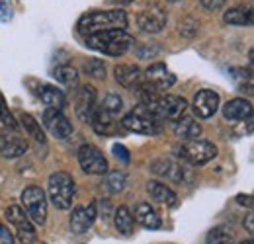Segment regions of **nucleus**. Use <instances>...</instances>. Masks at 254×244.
Wrapping results in <instances>:
<instances>
[{
  "instance_id": "1",
  "label": "nucleus",
  "mask_w": 254,
  "mask_h": 244,
  "mask_svg": "<svg viewBox=\"0 0 254 244\" xmlns=\"http://www.w3.org/2000/svg\"><path fill=\"white\" fill-rule=\"evenodd\" d=\"M76 28L82 35H92L98 31L108 30H126L127 14L124 10H94L84 14L78 20Z\"/></svg>"
},
{
  "instance_id": "2",
  "label": "nucleus",
  "mask_w": 254,
  "mask_h": 244,
  "mask_svg": "<svg viewBox=\"0 0 254 244\" xmlns=\"http://www.w3.org/2000/svg\"><path fill=\"white\" fill-rule=\"evenodd\" d=\"M135 39L126 30H108L98 31L92 35H86V45L98 53L110 55V57H120L131 49Z\"/></svg>"
},
{
  "instance_id": "3",
  "label": "nucleus",
  "mask_w": 254,
  "mask_h": 244,
  "mask_svg": "<svg viewBox=\"0 0 254 244\" xmlns=\"http://www.w3.org/2000/svg\"><path fill=\"white\" fill-rule=\"evenodd\" d=\"M143 106L151 110V114L157 120H172V122L180 120L188 110V102L182 96H174V94H155Z\"/></svg>"
},
{
  "instance_id": "4",
  "label": "nucleus",
  "mask_w": 254,
  "mask_h": 244,
  "mask_svg": "<svg viewBox=\"0 0 254 244\" xmlns=\"http://www.w3.org/2000/svg\"><path fill=\"white\" fill-rule=\"evenodd\" d=\"M47 191H49V199L57 209H70L74 193H76V183L72 180V176L68 172H53L49 176L47 183Z\"/></svg>"
},
{
  "instance_id": "5",
  "label": "nucleus",
  "mask_w": 254,
  "mask_h": 244,
  "mask_svg": "<svg viewBox=\"0 0 254 244\" xmlns=\"http://www.w3.org/2000/svg\"><path fill=\"white\" fill-rule=\"evenodd\" d=\"M122 127L139 135H157L160 131V120H157L151 114V110H147L143 104H139L137 108L126 114V118L122 120Z\"/></svg>"
},
{
  "instance_id": "6",
  "label": "nucleus",
  "mask_w": 254,
  "mask_h": 244,
  "mask_svg": "<svg viewBox=\"0 0 254 244\" xmlns=\"http://www.w3.org/2000/svg\"><path fill=\"white\" fill-rule=\"evenodd\" d=\"M178 156L193 166H199V164H205L217 156V147L209 141L193 139V141H186L178 147Z\"/></svg>"
},
{
  "instance_id": "7",
  "label": "nucleus",
  "mask_w": 254,
  "mask_h": 244,
  "mask_svg": "<svg viewBox=\"0 0 254 244\" xmlns=\"http://www.w3.org/2000/svg\"><path fill=\"white\" fill-rule=\"evenodd\" d=\"M22 205H24L26 215L37 225H43L47 221V197L41 187L28 185L22 191Z\"/></svg>"
},
{
  "instance_id": "8",
  "label": "nucleus",
  "mask_w": 254,
  "mask_h": 244,
  "mask_svg": "<svg viewBox=\"0 0 254 244\" xmlns=\"http://www.w3.org/2000/svg\"><path fill=\"white\" fill-rule=\"evenodd\" d=\"M78 162L86 174L102 176L108 172V160H106L104 153L94 145H82L78 149Z\"/></svg>"
},
{
  "instance_id": "9",
  "label": "nucleus",
  "mask_w": 254,
  "mask_h": 244,
  "mask_svg": "<svg viewBox=\"0 0 254 244\" xmlns=\"http://www.w3.org/2000/svg\"><path fill=\"white\" fill-rule=\"evenodd\" d=\"M166 22H168L166 10L159 4H153V6H149L137 14V26L145 33H159L164 30Z\"/></svg>"
},
{
  "instance_id": "10",
  "label": "nucleus",
  "mask_w": 254,
  "mask_h": 244,
  "mask_svg": "<svg viewBox=\"0 0 254 244\" xmlns=\"http://www.w3.org/2000/svg\"><path fill=\"white\" fill-rule=\"evenodd\" d=\"M6 219L10 221V225L16 229L18 239L22 241V244H28L35 241V229H33L30 217L26 215V211L20 205H10L6 209Z\"/></svg>"
},
{
  "instance_id": "11",
  "label": "nucleus",
  "mask_w": 254,
  "mask_h": 244,
  "mask_svg": "<svg viewBox=\"0 0 254 244\" xmlns=\"http://www.w3.org/2000/svg\"><path fill=\"white\" fill-rule=\"evenodd\" d=\"M43 125L49 131V135H53L55 139H68L72 135V123L66 120L61 110H51L47 108L43 114Z\"/></svg>"
},
{
  "instance_id": "12",
  "label": "nucleus",
  "mask_w": 254,
  "mask_h": 244,
  "mask_svg": "<svg viewBox=\"0 0 254 244\" xmlns=\"http://www.w3.org/2000/svg\"><path fill=\"white\" fill-rule=\"evenodd\" d=\"M143 82L149 84V86H153L157 92H162V90H166V88H170V86L176 82V76L166 68L164 62H155V64H151V66L145 70Z\"/></svg>"
},
{
  "instance_id": "13",
  "label": "nucleus",
  "mask_w": 254,
  "mask_h": 244,
  "mask_svg": "<svg viewBox=\"0 0 254 244\" xmlns=\"http://www.w3.org/2000/svg\"><path fill=\"white\" fill-rule=\"evenodd\" d=\"M193 110L201 120L213 118L219 110V94L213 90H199L193 96Z\"/></svg>"
},
{
  "instance_id": "14",
  "label": "nucleus",
  "mask_w": 254,
  "mask_h": 244,
  "mask_svg": "<svg viewBox=\"0 0 254 244\" xmlns=\"http://www.w3.org/2000/svg\"><path fill=\"white\" fill-rule=\"evenodd\" d=\"M74 112L82 122H90L96 112V90L92 86H80L74 98Z\"/></svg>"
},
{
  "instance_id": "15",
  "label": "nucleus",
  "mask_w": 254,
  "mask_h": 244,
  "mask_svg": "<svg viewBox=\"0 0 254 244\" xmlns=\"http://www.w3.org/2000/svg\"><path fill=\"white\" fill-rule=\"evenodd\" d=\"M96 203H90V205H80L76 207L72 215H70V231L74 235H84L88 233V229L94 225L96 219Z\"/></svg>"
},
{
  "instance_id": "16",
  "label": "nucleus",
  "mask_w": 254,
  "mask_h": 244,
  "mask_svg": "<svg viewBox=\"0 0 254 244\" xmlns=\"http://www.w3.org/2000/svg\"><path fill=\"white\" fill-rule=\"evenodd\" d=\"M90 125H92V129H94L96 133L102 135V137H114V135L120 133V129H124L122 123L116 120L114 114H108L102 108L94 112V116L90 120Z\"/></svg>"
},
{
  "instance_id": "17",
  "label": "nucleus",
  "mask_w": 254,
  "mask_h": 244,
  "mask_svg": "<svg viewBox=\"0 0 254 244\" xmlns=\"http://www.w3.org/2000/svg\"><path fill=\"white\" fill-rule=\"evenodd\" d=\"M28 151V141L22 139L16 131H12V135L2 133L0 135V154L6 158H18Z\"/></svg>"
},
{
  "instance_id": "18",
  "label": "nucleus",
  "mask_w": 254,
  "mask_h": 244,
  "mask_svg": "<svg viewBox=\"0 0 254 244\" xmlns=\"http://www.w3.org/2000/svg\"><path fill=\"white\" fill-rule=\"evenodd\" d=\"M114 72H116V80L127 90H137L143 84V72L135 64H118Z\"/></svg>"
},
{
  "instance_id": "19",
  "label": "nucleus",
  "mask_w": 254,
  "mask_h": 244,
  "mask_svg": "<svg viewBox=\"0 0 254 244\" xmlns=\"http://www.w3.org/2000/svg\"><path fill=\"white\" fill-rule=\"evenodd\" d=\"M253 116V106L245 98H235L223 106V118L229 122H243Z\"/></svg>"
},
{
  "instance_id": "20",
  "label": "nucleus",
  "mask_w": 254,
  "mask_h": 244,
  "mask_svg": "<svg viewBox=\"0 0 254 244\" xmlns=\"http://www.w3.org/2000/svg\"><path fill=\"white\" fill-rule=\"evenodd\" d=\"M151 170H153L155 174L162 176V178H166V180L176 182V183H182L184 182V176H186V172H184V168H182L180 164H176V162H172V160H164V158L155 160L153 166H151Z\"/></svg>"
},
{
  "instance_id": "21",
  "label": "nucleus",
  "mask_w": 254,
  "mask_h": 244,
  "mask_svg": "<svg viewBox=\"0 0 254 244\" xmlns=\"http://www.w3.org/2000/svg\"><path fill=\"white\" fill-rule=\"evenodd\" d=\"M37 96L51 110H63L64 104H66V98H64L63 92L55 88V86H51V84H41L39 90H37Z\"/></svg>"
},
{
  "instance_id": "22",
  "label": "nucleus",
  "mask_w": 254,
  "mask_h": 244,
  "mask_svg": "<svg viewBox=\"0 0 254 244\" xmlns=\"http://www.w3.org/2000/svg\"><path fill=\"white\" fill-rule=\"evenodd\" d=\"M147 191L151 193V197L155 199V201H159L162 205H168V207H172V205H176L178 203V197H176V193L166 185V183L162 182H149L147 183Z\"/></svg>"
},
{
  "instance_id": "23",
  "label": "nucleus",
  "mask_w": 254,
  "mask_h": 244,
  "mask_svg": "<svg viewBox=\"0 0 254 244\" xmlns=\"http://www.w3.org/2000/svg\"><path fill=\"white\" fill-rule=\"evenodd\" d=\"M174 133L184 141H193L201 135V125L193 118H180L174 122Z\"/></svg>"
},
{
  "instance_id": "24",
  "label": "nucleus",
  "mask_w": 254,
  "mask_h": 244,
  "mask_svg": "<svg viewBox=\"0 0 254 244\" xmlns=\"http://www.w3.org/2000/svg\"><path fill=\"white\" fill-rule=\"evenodd\" d=\"M223 22L229 26H251L253 24V10L249 6H235L223 14Z\"/></svg>"
},
{
  "instance_id": "25",
  "label": "nucleus",
  "mask_w": 254,
  "mask_h": 244,
  "mask_svg": "<svg viewBox=\"0 0 254 244\" xmlns=\"http://www.w3.org/2000/svg\"><path fill=\"white\" fill-rule=\"evenodd\" d=\"M135 219H137L145 229H151V231L160 229L159 213H157L149 203H141V205H137V209H135Z\"/></svg>"
},
{
  "instance_id": "26",
  "label": "nucleus",
  "mask_w": 254,
  "mask_h": 244,
  "mask_svg": "<svg viewBox=\"0 0 254 244\" xmlns=\"http://www.w3.org/2000/svg\"><path fill=\"white\" fill-rule=\"evenodd\" d=\"M114 223H116V229H118V233H120V235H124V237L133 235L135 219H133V215L129 213V209H127V207H120V209H116Z\"/></svg>"
},
{
  "instance_id": "27",
  "label": "nucleus",
  "mask_w": 254,
  "mask_h": 244,
  "mask_svg": "<svg viewBox=\"0 0 254 244\" xmlns=\"http://www.w3.org/2000/svg\"><path fill=\"white\" fill-rule=\"evenodd\" d=\"M22 120V127L26 129V135H32L37 143H45V133L41 129V125L33 120L30 114H20Z\"/></svg>"
},
{
  "instance_id": "28",
  "label": "nucleus",
  "mask_w": 254,
  "mask_h": 244,
  "mask_svg": "<svg viewBox=\"0 0 254 244\" xmlns=\"http://www.w3.org/2000/svg\"><path fill=\"white\" fill-rule=\"evenodd\" d=\"M205 244H235V237L231 231H227L223 227H215L207 233Z\"/></svg>"
},
{
  "instance_id": "29",
  "label": "nucleus",
  "mask_w": 254,
  "mask_h": 244,
  "mask_svg": "<svg viewBox=\"0 0 254 244\" xmlns=\"http://www.w3.org/2000/svg\"><path fill=\"white\" fill-rule=\"evenodd\" d=\"M106 189L110 191V193H120L124 187H126V174L124 172H120V170H116V172H110L108 174V178H106Z\"/></svg>"
},
{
  "instance_id": "30",
  "label": "nucleus",
  "mask_w": 254,
  "mask_h": 244,
  "mask_svg": "<svg viewBox=\"0 0 254 244\" xmlns=\"http://www.w3.org/2000/svg\"><path fill=\"white\" fill-rule=\"evenodd\" d=\"M53 76H55L59 82H63V84H74V82L78 80V74H76V70H74L72 66H68V64L57 66V68L53 70Z\"/></svg>"
},
{
  "instance_id": "31",
  "label": "nucleus",
  "mask_w": 254,
  "mask_h": 244,
  "mask_svg": "<svg viewBox=\"0 0 254 244\" xmlns=\"http://www.w3.org/2000/svg\"><path fill=\"white\" fill-rule=\"evenodd\" d=\"M122 108H124V100L118 94H108L102 102V110L108 114H114V116H118L122 112Z\"/></svg>"
},
{
  "instance_id": "32",
  "label": "nucleus",
  "mask_w": 254,
  "mask_h": 244,
  "mask_svg": "<svg viewBox=\"0 0 254 244\" xmlns=\"http://www.w3.org/2000/svg\"><path fill=\"white\" fill-rule=\"evenodd\" d=\"M0 123H2L8 131H16V129H18V123L14 120V116L10 114V110H8L6 100H4L2 94H0Z\"/></svg>"
},
{
  "instance_id": "33",
  "label": "nucleus",
  "mask_w": 254,
  "mask_h": 244,
  "mask_svg": "<svg viewBox=\"0 0 254 244\" xmlns=\"http://www.w3.org/2000/svg\"><path fill=\"white\" fill-rule=\"evenodd\" d=\"M84 70L92 78H106V66H104V62L98 61V59H90V61L84 62Z\"/></svg>"
},
{
  "instance_id": "34",
  "label": "nucleus",
  "mask_w": 254,
  "mask_h": 244,
  "mask_svg": "<svg viewBox=\"0 0 254 244\" xmlns=\"http://www.w3.org/2000/svg\"><path fill=\"white\" fill-rule=\"evenodd\" d=\"M12 18V8L6 0H0V22H8Z\"/></svg>"
},
{
  "instance_id": "35",
  "label": "nucleus",
  "mask_w": 254,
  "mask_h": 244,
  "mask_svg": "<svg viewBox=\"0 0 254 244\" xmlns=\"http://www.w3.org/2000/svg\"><path fill=\"white\" fill-rule=\"evenodd\" d=\"M199 2H201V6L205 10H219L225 4V0H199Z\"/></svg>"
},
{
  "instance_id": "36",
  "label": "nucleus",
  "mask_w": 254,
  "mask_h": 244,
  "mask_svg": "<svg viewBox=\"0 0 254 244\" xmlns=\"http://www.w3.org/2000/svg\"><path fill=\"white\" fill-rule=\"evenodd\" d=\"M0 244H14V239H12L10 231L4 225H0Z\"/></svg>"
},
{
  "instance_id": "37",
  "label": "nucleus",
  "mask_w": 254,
  "mask_h": 244,
  "mask_svg": "<svg viewBox=\"0 0 254 244\" xmlns=\"http://www.w3.org/2000/svg\"><path fill=\"white\" fill-rule=\"evenodd\" d=\"M114 154H116L118 158H122L124 162H129V153H127L126 147H120V145H116V147H114Z\"/></svg>"
},
{
  "instance_id": "38",
  "label": "nucleus",
  "mask_w": 254,
  "mask_h": 244,
  "mask_svg": "<svg viewBox=\"0 0 254 244\" xmlns=\"http://www.w3.org/2000/svg\"><path fill=\"white\" fill-rule=\"evenodd\" d=\"M245 227H247L249 235H253V233H254V215L253 213L247 215V219H245Z\"/></svg>"
},
{
  "instance_id": "39",
  "label": "nucleus",
  "mask_w": 254,
  "mask_h": 244,
  "mask_svg": "<svg viewBox=\"0 0 254 244\" xmlns=\"http://www.w3.org/2000/svg\"><path fill=\"white\" fill-rule=\"evenodd\" d=\"M237 201H239L241 205H249V207L253 205V199H251V195H239V197H237Z\"/></svg>"
},
{
  "instance_id": "40",
  "label": "nucleus",
  "mask_w": 254,
  "mask_h": 244,
  "mask_svg": "<svg viewBox=\"0 0 254 244\" xmlns=\"http://www.w3.org/2000/svg\"><path fill=\"white\" fill-rule=\"evenodd\" d=\"M112 4H127V2H133V0H110Z\"/></svg>"
},
{
  "instance_id": "41",
  "label": "nucleus",
  "mask_w": 254,
  "mask_h": 244,
  "mask_svg": "<svg viewBox=\"0 0 254 244\" xmlns=\"http://www.w3.org/2000/svg\"><path fill=\"white\" fill-rule=\"evenodd\" d=\"M28 244H45V243H39V241L35 239V241H32V243H28Z\"/></svg>"
},
{
  "instance_id": "42",
  "label": "nucleus",
  "mask_w": 254,
  "mask_h": 244,
  "mask_svg": "<svg viewBox=\"0 0 254 244\" xmlns=\"http://www.w3.org/2000/svg\"><path fill=\"white\" fill-rule=\"evenodd\" d=\"M241 244H253V243H251V241H247V243H241Z\"/></svg>"
},
{
  "instance_id": "43",
  "label": "nucleus",
  "mask_w": 254,
  "mask_h": 244,
  "mask_svg": "<svg viewBox=\"0 0 254 244\" xmlns=\"http://www.w3.org/2000/svg\"><path fill=\"white\" fill-rule=\"evenodd\" d=\"M168 2H178V0H168Z\"/></svg>"
},
{
  "instance_id": "44",
  "label": "nucleus",
  "mask_w": 254,
  "mask_h": 244,
  "mask_svg": "<svg viewBox=\"0 0 254 244\" xmlns=\"http://www.w3.org/2000/svg\"><path fill=\"white\" fill-rule=\"evenodd\" d=\"M0 225H2V223H0Z\"/></svg>"
}]
</instances>
